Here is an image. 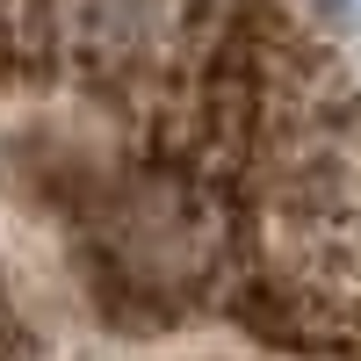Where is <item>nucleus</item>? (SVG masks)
<instances>
[{"mask_svg": "<svg viewBox=\"0 0 361 361\" xmlns=\"http://www.w3.org/2000/svg\"><path fill=\"white\" fill-rule=\"evenodd\" d=\"M0 361H361V137L282 0H0Z\"/></svg>", "mask_w": 361, "mask_h": 361, "instance_id": "1", "label": "nucleus"}]
</instances>
